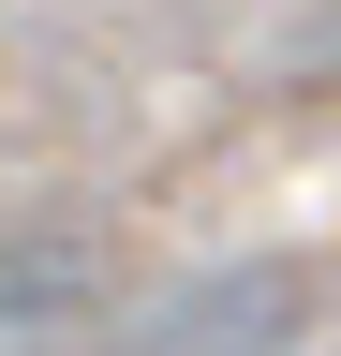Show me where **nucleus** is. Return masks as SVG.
I'll return each mask as SVG.
<instances>
[{
  "label": "nucleus",
  "instance_id": "1",
  "mask_svg": "<svg viewBox=\"0 0 341 356\" xmlns=\"http://www.w3.org/2000/svg\"><path fill=\"white\" fill-rule=\"evenodd\" d=\"M297 341H312V282L297 267H208L149 327V356H297Z\"/></svg>",
  "mask_w": 341,
  "mask_h": 356
}]
</instances>
